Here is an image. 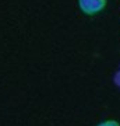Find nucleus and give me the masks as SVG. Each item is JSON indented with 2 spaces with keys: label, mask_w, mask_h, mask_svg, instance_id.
Returning <instances> with one entry per match:
<instances>
[{
  "label": "nucleus",
  "mask_w": 120,
  "mask_h": 126,
  "mask_svg": "<svg viewBox=\"0 0 120 126\" xmlns=\"http://www.w3.org/2000/svg\"><path fill=\"white\" fill-rule=\"evenodd\" d=\"M78 7L87 16H95L106 7V0H77Z\"/></svg>",
  "instance_id": "nucleus-1"
},
{
  "label": "nucleus",
  "mask_w": 120,
  "mask_h": 126,
  "mask_svg": "<svg viewBox=\"0 0 120 126\" xmlns=\"http://www.w3.org/2000/svg\"><path fill=\"white\" fill-rule=\"evenodd\" d=\"M96 126H120V123L117 121H115V119H106V121L98 123Z\"/></svg>",
  "instance_id": "nucleus-2"
},
{
  "label": "nucleus",
  "mask_w": 120,
  "mask_h": 126,
  "mask_svg": "<svg viewBox=\"0 0 120 126\" xmlns=\"http://www.w3.org/2000/svg\"><path fill=\"white\" fill-rule=\"evenodd\" d=\"M113 81H115V84L117 87L120 88V67H119V70L116 72V74H115V77H113Z\"/></svg>",
  "instance_id": "nucleus-3"
}]
</instances>
